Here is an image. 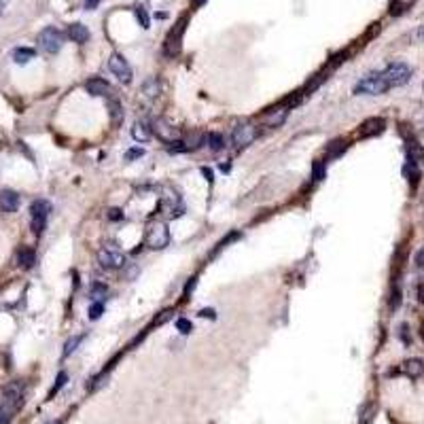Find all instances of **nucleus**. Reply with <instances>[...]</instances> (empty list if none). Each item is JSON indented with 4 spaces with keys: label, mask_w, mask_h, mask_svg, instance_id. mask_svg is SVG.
<instances>
[{
    "label": "nucleus",
    "mask_w": 424,
    "mask_h": 424,
    "mask_svg": "<svg viewBox=\"0 0 424 424\" xmlns=\"http://www.w3.org/2000/svg\"><path fill=\"white\" fill-rule=\"evenodd\" d=\"M24 403V382H11L2 393V401H0V424H9L13 416L17 414V409Z\"/></svg>",
    "instance_id": "obj_1"
},
{
    "label": "nucleus",
    "mask_w": 424,
    "mask_h": 424,
    "mask_svg": "<svg viewBox=\"0 0 424 424\" xmlns=\"http://www.w3.org/2000/svg\"><path fill=\"white\" fill-rule=\"evenodd\" d=\"M144 244L153 250H162L170 244V231H168V225L164 221H151L146 225V231H144Z\"/></svg>",
    "instance_id": "obj_2"
},
{
    "label": "nucleus",
    "mask_w": 424,
    "mask_h": 424,
    "mask_svg": "<svg viewBox=\"0 0 424 424\" xmlns=\"http://www.w3.org/2000/svg\"><path fill=\"white\" fill-rule=\"evenodd\" d=\"M388 83L384 81V76H382V72L380 74H369V76H365V79H361L354 85V94H358V95H380V94H384V92H388Z\"/></svg>",
    "instance_id": "obj_3"
},
{
    "label": "nucleus",
    "mask_w": 424,
    "mask_h": 424,
    "mask_svg": "<svg viewBox=\"0 0 424 424\" xmlns=\"http://www.w3.org/2000/svg\"><path fill=\"white\" fill-rule=\"evenodd\" d=\"M384 81L388 83V87H399V85H405L409 81V76H412V68L407 66V64L403 62H393L388 64L386 70L382 72Z\"/></svg>",
    "instance_id": "obj_4"
},
{
    "label": "nucleus",
    "mask_w": 424,
    "mask_h": 424,
    "mask_svg": "<svg viewBox=\"0 0 424 424\" xmlns=\"http://www.w3.org/2000/svg\"><path fill=\"white\" fill-rule=\"evenodd\" d=\"M49 212H51V204H49L47 200H36V202H32V206H30L32 231H34L36 236H41L43 231H45V225H47Z\"/></svg>",
    "instance_id": "obj_5"
},
{
    "label": "nucleus",
    "mask_w": 424,
    "mask_h": 424,
    "mask_svg": "<svg viewBox=\"0 0 424 424\" xmlns=\"http://www.w3.org/2000/svg\"><path fill=\"white\" fill-rule=\"evenodd\" d=\"M64 45V34L57 28H45L41 34H38V47H41L45 53H57Z\"/></svg>",
    "instance_id": "obj_6"
},
{
    "label": "nucleus",
    "mask_w": 424,
    "mask_h": 424,
    "mask_svg": "<svg viewBox=\"0 0 424 424\" xmlns=\"http://www.w3.org/2000/svg\"><path fill=\"white\" fill-rule=\"evenodd\" d=\"M183 34H185V19H181V22L170 30V34H168V38H165V43H164V53L168 57H176L178 53H181Z\"/></svg>",
    "instance_id": "obj_7"
},
{
    "label": "nucleus",
    "mask_w": 424,
    "mask_h": 424,
    "mask_svg": "<svg viewBox=\"0 0 424 424\" xmlns=\"http://www.w3.org/2000/svg\"><path fill=\"white\" fill-rule=\"evenodd\" d=\"M151 132L155 134V136L159 138V140H164V142H168V144H172V142H176L178 140V130L174 125L170 123V121H165V119H153V123H151Z\"/></svg>",
    "instance_id": "obj_8"
},
{
    "label": "nucleus",
    "mask_w": 424,
    "mask_h": 424,
    "mask_svg": "<svg viewBox=\"0 0 424 424\" xmlns=\"http://www.w3.org/2000/svg\"><path fill=\"white\" fill-rule=\"evenodd\" d=\"M98 263L104 269H121L125 267V255L115 248H102L98 253Z\"/></svg>",
    "instance_id": "obj_9"
},
{
    "label": "nucleus",
    "mask_w": 424,
    "mask_h": 424,
    "mask_svg": "<svg viewBox=\"0 0 424 424\" xmlns=\"http://www.w3.org/2000/svg\"><path fill=\"white\" fill-rule=\"evenodd\" d=\"M108 68H111V72L117 76L121 83H132V68L123 55L113 53L111 60H108Z\"/></svg>",
    "instance_id": "obj_10"
},
{
    "label": "nucleus",
    "mask_w": 424,
    "mask_h": 424,
    "mask_svg": "<svg viewBox=\"0 0 424 424\" xmlns=\"http://www.w3.org/2000/svg\"><path fill=\"white\" fill-rule=\"evenodd\" d=\"M257 138V127L250 125V123H237L231 132V140H234L236 146H248L250 142H255Z\"/></svg>",
    "instance_id": "obj_11"
},
{
    "label": "nucleus",
    "mask_w": 424,
    "mask_h": 424,
    "mask_svg": "<svg viewBox=\"0 0 424 424\" xmlns=\"http://www.w3.org/2000/svg\"><path fill=\"white\" fill-rule=\"evenodd\" d=\"M162 204L165 208H168V214L172 216H181L185 212V204L181 200V195H178V191L165 187L164 189V195H162Z\"/></svg>",
    "instance_id": "obj_12"
},
{
    "label": "nucleus",
    "mask_w": 424,
    "mask_h": 424,
    "mask_svg": "<svg viewBox=\"0 0 424 424\" xmlns=\"http://www.w3.org/2000/svg\"><path fill=\"white\" fill-rule=\"evenodd\" d=\"M288 117V108L278 106V108H269L259 117V123L265 127H280Z\"/></svg>",
    "instance_id": "obj_13"
},
{
    "label": "nucleus",
    "mask_w": 424,
    "mask_h": 424,
    "mask_svg": "<svg viewBox=\"0 0 424 424\" xmlns=\"http://www.w3.org/2000/svg\"><path fill=\"white\" fill-rule=\"evenodd\" d=\"M17 208H19V195L15 191H11V189L0 191V210L6 212V214H11V212H15Z\"/></svg>",
    "instance_id": "obj_14"
},
{
    "label": "nucleus",
    "mask_w": 424,
    "mask_h": 424,
    "mask_svg": "<svg viewBox=\"0 0 424 424\" xmlns=\"http://www.w3.org/2000/svg\"><path fill=\"white\" fill-rule=\"evenodd\" d=\"M384 119H377V117H374V119H367L365 123L361 125V138H371V136H376V134H380L382 130H384Z\"/></svg>",
    "instance_id": "obj_15"
},
{
    "label": "nucleus",
    "mask_w": 424,
    "mask_h": 424,
    "mask_svg": "<svg viewBox=\"0 0 424 424\" xmlns=\"http://www.w3.org/2000/svg\"><path fill=\"white\" fill-rule=\"evenodd\" d=\"M85 89L92 95H108V92H111V85H108L104 79H100V76H94V79H89L85 83Z\"/></svg>",
    "instance_id": "obj_16"
},
{
    "label": "nucleus",
    "mask_w": 424,
    "mask_h": 424,
    "mask_svg": "<svg viewBox=\"0 0 424 424\" xmlns=\"http://www.w3.org/2000/svg\"><path fill=\"white\" fill-rule=\"evenodd\" d=\"M401 371L409 377H422L424 376V363L420 358H409V361H405L401 365Z\"/></svg>",
    "instance_id": "obj_17"
},
{
    "label": "nucleus",
    "mask_w": 424,
    "mask_h": 424,
    "mask_svg": "<svg viewBox=\"0 0 424 424\" xmlns=\"http://www.w3.org/2000/svg\"><path fill=\"white\" fill-rule=\"evenodd\" d=\"M68 36L72 38L74 43L83 45V43L89 41V30L83 24H72V25H68Z\"/></svg>",
    "instance_id": "obj_18"
},
{
    "label": "nucleus",
    "mask_w": 424,
    "mask_h": 424,
    "mask_svg": "<svg viewBox=\"0 0 424 424\" xmlns=\"http://www.w3.org/2000/svg\"><path fill=\"white\" fill-rule=\"evenodd\" d=\"M159 92H162V83H159L155 76H151V79L144 81V85H142V95L144 98L153 100V98H157L159 95Z\"/></svg>",
    "instance_id": "obj_19"
},
{
    "label": "nucleus",
    "mask_w": 424,
    "mask_h": 424,
    "mask_svg": "<svg viewBox=\"0 0 424 424\" xmlns=\"http://www.w3.org/2000/svg\"><path fill=\"white\" fill-rule=\"evenodd\" d=\"M34 261H36V255H34V250L32 248H28V246H24V248H19L17 250V263L22 267H32L34 265Z\"/></svg>",
    "instance_id": "obj_20"
},
{
    "label": "nucleus",
    "mask_w": 424,
    "mask_h": 424,
    "mask_svg": "<svg viewBox=\"0 0 424 424\" xmlns=\"http://www.w3.org/2000/svg\"><path fill=\"white\" fill-rule=\"evenodd\" d=\"M106 108H108V115H111L113 125H121V123H123V108H121L119 100H108Z\"/></svg>",
    "instance_id": "obj_21"
},
{
    "label": "nucleus",
    "mask_w": 424,
    "mask_h": 424,
    "mask_svg": "<svg viewBox=\"0 0 424 424\" xmlns=\"http://www.w3.org/2000/svg\"><path fill=\"white\" fill-rule=\"evenodd\" d=\"M151 130L146 127V123H142V121H136L134 123V127H132V136L138 140V142H146V140L151 138Z\"/></svg>",
    "instance_id": "obj_22"
},
{
    "label": "nucleus",
    "mask_w": 424,
    "mask_h": 424,
    "mask_svg": "<svg viewBox=\"0 0 424 424\" xmlns=\"http://www.w3.org/2000/svg\"><path fill=\"white\" fill-rule=\"evenodd\" d=\"M34 55H36L34 49H28V47H17L13 51V60H15V64H28Z\"/></svg>",
    "instance_id": "obj_23"
},
{
    "label": "nucleus",
    "mask_w": 424,
    "mask_h": 424,
    "mask_svg": "<svg viewBox=\"0 0 424 424\" xmlns=\"http://www.w3.org/2000/svg\"><path fill=\"white\" fill-rule=\"evenodd\" d=\"M66 382H68V376L64 374V371H60V374H57V377H55V384H53V388L49 390V399H53V397L60 393V390L66 386Z\"/></svg>",
    "instance_id": "obj_24"
},
{
    "label": "nucleus",
    "mask_w": 424,
    "mask_h": 424,
    "mask_svg": "<svg viewBox=\"0 0 424 424\" xmlns=\"http://www.w3.org/2000/svg\"><path fill=\"white\" fill-rule=\"evenodd\" d=\"M83 339H85V335H74V337H70L68 342H66V346H64V356H70L72 352L76 350V346H79Z\"/></svg>",
    "instance_id": "obj_25"
},
{
    "label": "nucleus",
    "mask_w": 424,
    "mask_h": 424,
    "mask_svg": "<svg viewBox=\"0 0 424 424\" xmlns=\"http://www.w3.org/2000/svg\"><path fill=\"white\" fill-rule=\"evenodd\" d=\"M206 140H208V144H210L212 151H221L223 146H225V140H223L221 134H214V132H212V134H208Z\"/></svg>",
    "instance_id": "obj_26"
},
{
    "label": "nucleus",
    "mask_w": 424,
    "mask_h": 424,
    "mask_svg": "<svg viewBox=\"0 0 424 424\" xmlns=\"http://www.w3.org/2000/svg\"><path fill=\"white\" fill-rule=\"evenodd\" d=\"M136 17H138V24L142 25V28H151V19H149V13H146L144 6H138L136 9Z\"/></svg>",
    "instance_id": "obj_27"
},
{
    "label": "nucleus",
    "mask_w": 424,
    "mask_h": 424,
    "mask_svg": "<svg viewBox=\"0 0 424 424\" xmlns=\"http://www.w3.org/2000/svg\"><path fill=\"white\" fill-rule=\"evenodd\" d=\"M325 172H327L325 162H314V165H312V178H314V181H323Z\"/></svg>",
    "instance_id": "obj_28"
},
{
    "label": "nucleus",
    "mask_w": 424,
    "mask_h": 424,
    "mask_svg": "<svg viewBox=\"0 0 424 424\" xmlns=\"http://www.w3.org/2000/svg\"><path fill=\"white\" fill-rule=\"evenodd\" d=\"M102 312H104V306H102V301H94L92 306H89V314L87 316L92 320H98L102 316Z\"/></svg>",
    "instance_id": "obj_29"
},
{
    "label": "nucleus",
    "mask_w": 424,
    "mask_h": 424,
    "mask_svg": "<svg viewBox=\"0 0 424 424\" xmlns=\"http://www.w3.org/2000/svg\"><path fill=\"white\" fill-rule=\"evenodd\" d=\"M92 297L95 301H100L102 297H106V284H100V282H95V284L92 286Z\"/></svg>",
    "instance_id": "obj_30"
},
{
    "label": "nucleus",
    "mask_w": 424,
    "mask_h": 424,
    "mask_svg": "<svg viewBox=\"0 0 424 424\" xmlns=\"http://www.w3.org/2000/svg\"><path fill=\"white\" fill-rule=\"evenodd\" d=\"M176 329L187 335V333L193 331V325H191V320H187V318H178V320H176Z\"/></svg>",
    "instance_id": "obj_31"
},
{
    "label": "nucleus",
    "mask_w": 424,
    "mask_h": 424,
    "mask_svg": "<svg viewBox=\"0 0 424 424\" xmlns=\"http://www.w3.org/2000/svg\"><path fill=\"white\" fill-rule=\"evenodd\" d=\"M344 149H346V142H344V140H335V142H331V146H329V155H331V157H337Z\"/></svg>",
    "instance_id": "obj_32"
},
{
    "label": "nucleus",
    "mask_w": 424,
    "mask_h": 424,
    "mask_svg": "<svg viewBox=\"0 0 424 424\" xmlns=\"http://www.w3.org/2000/svg\"><path fill=\"white\" fill-rule=\"evenodd\" d=\"M390 310H397V307L401 306V291H399V286H395L393 288V295H390Z\"/></svg>",
    "instance_id": "obj_33"
},
{
    "label": "nucleus",
    "mask_w": 424,
    "mask_h": 424,
    "mask_svg": "<svg viewBox=\"0 0 424 424\" xmlns=\"http://www.w3.org/2000/svg\"><path fill=\"white\" fill-rule=\"evenodd\" d=\"M172 316H174V312H172V310H164V312H162V314H159V316H157L155 320H153V325H157V327H159V325H164V323H168V320H170Z\"/></svg>",
    "instance_id": "obj_34"
},
{
    "label": "nucleus",
    "mask_w": 424,
    "mask_h": 424,
    "mask_svg": "<svg viewBox=\"0 0 424 424\" xmlns=\"http://www.w3.org/2000/svg\"><path fill=\"white\" fill-rule=\"evenodd\" d=\"M142 155H144V149L134 146V149H130V151L125 153V159H130V162H132V159H138V157H142Z\"/></svg>",
    "instance_id": "obj_35"
},
{
    "label": "nucleus",
    "mask_w": 424,
    "mask_h": 424,
    "mask_svg": "<svg viewBox=\"0 0 424 424\" xmlns=\"http://www.w3.org/2000/svg\"><path fill=\"white\" fill-rule=\"evenodd\" d=\"M108 218H111V221H121V218H123V212L117 210V208H111L108 210Z\"/></svg>",
    "instance_id": "obj_36"
},
{
    "label": "nucleus",
    "mask_w": 424,
    "mask_h": 424,
    "mask_svg": "<svg viewBox=\"0 0 424 424\" xmlns=\"http://www.w3.org/2000/svg\"><path fill=\"white\" fill-rule=\"evenodd\" d=\"M414 261H416V267H420V269L424 267V248H420L418 253H416V259Z\"/></svg>",
    "instance_id": "obj_37"
},
{
    "label": "nucleus",
    "mask_w": 424,
    "mask_h": 424,
    "mask_svg": "<svg viewBox=\"0 0 424 424\" xmlns=\"http://www.w3.org/2000/svg\"><path fill=\"white\" fill-rule=\"evenodd\" d=\"M416 297H418L420 304H424V282H420V284L416 286Z\"/></svg>",
    "instance_id": "obj_38"
},
{
    "label": "nucleus",
    "mask_w": 424,
    "mask_h": 424,
    "mask_svg": "<svg viewBox=\"0 0 424 424\" xmlns=\"http://www.w3.org/2000/svg\"><path fill=\"white\" fill-rule=\"evenodd\" d=\"M200 316H202V318H206V316H208V318H214V310H202Z\"/></svg>",
    "instance_id": "obj_39"
},
{
    "label": "nucleus",
    "mask_w": 424,
    "mask_h": 424,
    "mask_svg": "<svg viewBox=\"0 0 424 424\" xmlns=\"http://www.w3.org/2000/svg\"><path fill=\"white\" fill-rule=\"evenodd\" d=\"M401 337H403V342H405V344L409 342V337H407V327H405V325L401 327Z\"/></svg>",
    "instance_id": "obj_40"
},
{
    "label": "nucleus",
    "mask_w": 424,
    "mask_h": 424,
    "mask_svg": "<svg viewBox=\"0 0 424 424\" xmlns=\"http://www.w3.org/2000/svg\"><path fill=\"white\" fill-rule=\"evenodd\" d=\"M202 172H204V176H206V181H208V183H212V170H208V168H202Z\"/></svg>",
    "instance_id": "obj_41"
},
{
    "label": "nucleus",
    "mask_w": 424,
    "mask_h": 424,
    "mask_svg": "<svg viewBox=\"0 0 424 424\" xmlns=\"http://www.w3.org/2000/svg\"><path fill=\"white\" fill-rule=\"evenodd\" d=\"M6 2H9V0H0V13H2V9L6 6Z\"/></svg>",
    "instance_id": "obj_42"
},
{
    "label": "nucleus",
    "mask_w": 424,
    "mask_h": 424,
    "mask_svg": "<svg viewBox=\"0 0 424 424\" xmlns=\"http://www.w3.org/2000/svg\"><path fill=\"white\" fill-rule=\"evenodd\" d=\"M204 2H206V0H193V4H195V6H202Z\"/></svg>",
    "instance_id": "obj_43"
},
{
    "label": "nucleus",
    "mask_w": 424,
    "mask_h": 424,
    "mask_svg": "<svg viewBox=\"0 0 424 424\" xmlns=\"http://www.w3.org/2000/svg\"><path fill=\"white\" fill-rule=\"evenodd\" d=\"M418 36H420V38H424V25H422V28L418 30Z\"/></svg>",
    "instance_id": "obj_44"
},
{
    "label": "nucleus",
    "mask_w": 424,
    "mask_h": 424,
    "mask_svg": "<svg viewBox=\"0 0 424 424\" xmlns=\"http://www.w3.org/2000/svg\"><path fill=\"white\" fill-rule=\"evenodd\" d=\"M420 333H422V339H424V325H422V331Z\"/></svg>",
    "instance_id": "obj_45"
}]
</instances>
